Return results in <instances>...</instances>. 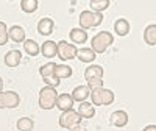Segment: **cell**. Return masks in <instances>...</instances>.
Wrapping results in <instances>:
<instances>
[{
  "label": "cell",
  "mask_w": 156,
  "mask_h": 131,
  "mask_svg": "<svg viewBox=\"0 0 156 131\" xmlns=\"http://www.w3.org/2000/svg\"><path fill=\"white\" fill-rule=\"evenodd\" d=\"M115 95L112 90L105 89V87H97L90 90V101L94 106H109L114 101Z\"/></svg>",
  "instance_id": "6da1fadb"
},
{
  "label": "cell",
  "mask_w": 156,
  "mask_h": 131,
  "mask_svg": "<svg viewBox=\"0 0 156 131\" xmlns=\"http://www.w3.org/2000/svg\"><path fill=\"white\" fill-rule=\"evenodd\" d=\"M58 92H56V87H50L45 86L41 89L39 92V106L42 109H53L56 106V100H58Z\"/></svg>",
  "instance_id": "7a4b0ae2"
},
{
  "label": "cell",
  "mask_w": 156,
  "mask_h": 131,
  "mask_svg": "<svg viewBox=\"0 0 156 131\" xmlns=\"http://www.w3.org/2000/svg\"><path fill=\"white\" fill-rule=\"evenodd\" d=\"M112 41H114V36L111 33L100 31L90 39V48H92L95 53H103V51H106V48L112 44Z\"/></svg>",
  "instance_id": "3957f363"
},
{
  "label": "cell",
  "mask_w": 156,
  "mask_h": 131,
  "mask_svg": "<svg viewBox=\"0 0 156 131\" xmlns=\"http://www.w3.org/2000/svg\"><path fill=\"white\" fill-rule=\"evenodd\" d=\"M80 25L84 28H94V27H98V25L103 22V12H94L90 9H86L80 14Z\"/></svg>",
  "instance_id": "277c9868"
},
{
  "label": "cell",
  "mask_w": 156,
  "mask_h": 131,
  "mask_svg": "<svg viewBox=\"0 0 156 131\" xmlns=\"http://www.w3.org/2000/svg\"><path fill=\"white\" fill-rule=\"evenodd\" d=\"M81 117L78 115V112L75 109H69V111H64L59 115V126L61 128H66V129H73L75 126L80 125Z\"/></svg>",
  "instance_id": "5b68a950"
},
{
  "label": "cell",
  "mask_w": 156,
  "mask_h": 131,
  "mask_svg": "<svg viewBox=\"0 0 156 131\" xmlns=\"http://www.w3.org/2000/svg\"><path fill=\"white\" fill-rule=\"evenodd\" d=\"M19 103H20V97L14 90H3V92H0V109L17 108Z\"/></svg>",
  "instance_id": "8992f818"
},
{
  "label": "cell",
  "mask_w": 156,
  "mask_h": 131,
  "mask_svg": "<svg viewBox=\"0 0 156 131\" xmlns=\"http://www.w3.org/2000/svg\"><path fill=\"white\" fill-rule=\"evenodd\" d=\"M76 51H78L76 45H73L70 42H66V41L58 42V56L62 61H69V59L76 58Z\"/></svg>",
  "instance_id": "52a82bcc"
},
{
  "label": "cell",
  "mask_w": 156,
  "mask_h": 131,
  "mask_svg": "<svg viewBox=\"0 0 156 131\" xmlns=\"http://www.w3.org/2000/svg\"><path fill=\"white\" fill-rule=\"evenodd\" d=\"M53 28H55V22L51 20L50 17H44L37 22V33L42 34V36H48L53 33Z\"/></svg>",
  "instance_id": "ba28073f"
},
{
  "label": "cell",
  "mask_w": 156,
  "mask_h": 131,
  "mask_svg": "<svg viewBox=\"0 0 156 131\" xmlns=\"http://www.w3.org/2000/svg\"><path fill=\"white\" fill-rule=\"evenodd\" d=\"M56 108L64 112V111H69L73 108V98L70 94H59L58 100H56Z\"/></svg>",
  "instance_id": "9c48e42d"
},
{
  "label": "cell",
  "mask_w": 156,
  "mask_h": 131,
  "mask_svg": "<svg viewBox=\"0 0 156 131\" xmlns=\"http://www.w3.org/2000/svg\"><path fill=\"white\" fill-rule=\"evenodd\" d=\"M8 37L12 42H25V30L20 27V25H12V27L8 30Z\"/></svg>",
  "instance_id": "30bf717a"
},
{
  "label": "cell",
  "mask_w": 156,
  "mask_h": 131,
  "mask_svg": "<svg viewBox=\"0 0 156 131\" xmlns=\"http://www.w3.org/2000/svg\"><path fill=\"white\" fill-rule=\"evenodd\" d=\"M41 53L44 58H55L58 56V44L53 41H45L41 45Z\"/></svg>",
  "instance_id": "8fae6325"
},
{
  "label": "cell",
  "mask_w": 156,
  "mask_h": 131,
  "mask_svg": "<svg viewBox=\"0 0 156 131\" xmlns=\"http://www.w3.org/2000/svg\"><path fill=\"white\" fill-rule=\"evenodd\" d=\"M3 61H5V64L8 66V67H17V66L20 64V61H22V53L19 50H9L5 55Z\"/></svg>",
  "instance_id": "7c38bea8"
},
{
  "label": "cell",
  "mask_w": 156,
  "mask_h": 131,
  "mask_svg": "<svg viewBox=\"0 0 156 131\" xmlns=\"http://www.w3.org/2000/svg\"><path fill=\"white\" fill-rule=\"evenodd\" d=\"M76 112L81 119H90V117L95 115V108H94V104H90L87 101H81L78 109H76Z\"/></svg>",
  "instance_id": "4fadbf2b"
},
{
  "label": "cell",
  "mask_w": 156,
  "mask_h": 131,
  "mask_svg": "<svg viewBox=\"0 0 156 131\" xmlns=\"http://www.w3.org/2000/svg\"><path fill=\"white\" fill-rule=\"evenodd\" d=\"M70 95H72L73 101H80L81 103V101H86L87 97H90V89L87 86H76Z\"/></svg>",
  "instance_id": "5bb4252c"
},
{
  "label": "cell",
  "mask_w": 156,
  "mask_h": 131,
  "mask_svg": "<svg viewBox=\"0 0 156 131\" xmlns=\"http://www.w3.org/2000/svg\"><path fill=\"white\" fill-rule=\"evenodd\" d=\"M76 58L80 59V61H83V62H92V61H95L97 53H95L92 48L84 47V48H78V51H76Z\"/></svg>",
  "instance_id": "9a60e30c"
},
{
  "label": "cell",
  "mask_w": 156,
  "mask_h": 131,
  "mask_svg": "<svg viewBox=\"0 0 156 131\" xmlns=\"http://www.w3.org/2000/svg\"><path fill=\"white\" fill-rule=\"evenodd\" d=\"M69 36L72 39V42L73 44H78V45H81V44H84L87 41V33L83 28H72L70 33H69Z\"/></svg>",
  "instance_id": "2e32d148"
},
{
  "label": "cell",
  "mask_w": 156,
  "mask_h": 131,
  "mask_svg": "<svg viewBox=\"0 0 156 131\" xmlns=\"http://www.w3.org/2000/svg\"><path fill=\"white\" fill-rule=\"evenodd\" d=\"M111 123L115 125V126H119V128L125 126L128 123V114L125 111H115V112H112L111 114Z\"/></svg>",
  "instance_id": "e0dca14e"
},
{
  "label": "cell",
  "mask_w": 156,
  "mask_h": 131,
  "mask_svg": "<svg viewBox=\"0 0 156 131\" xmlns=\"http://www.w3.org/2000/svg\"><path fill=\"white\" fill-rule=\"evenodd\" d=\"M23 50H25V53H27V55L36 56V55H39V51H41V47H39V44L34 41V39H25Z\"/></svg>",
  "instance_id": "ac0fdd59"
},
{
  "label": "cell",
  "mask_w": 156,
  "mask_h": 131,
  "mask_svg": "<svg viewBox=\"0 0 156 131\" xmlns=\"http://www.w3.org/2000/svg\"><path fill=\"white\" fill-rule=\"evenodd\" d=\"M103 73H105V70L100 66H89L84 70V80L87 81L90 78H103Z\"/></svg>",
  "instance_id": "d6986e66"
},
{
  "label": "cell",
  "mask_w": 156,
  "mask_h": 131,
  "mask_svg": "<svg viewBox=\"0 0 156 131\" xmlns=\"http://www.w3.org/2000/svg\"><path fill=\"white\" fill-rule=\"evenodd\" d=\"M114 30L117 36H126L129 33V22L126 19H119L114 23Z\"/></svg>",
  "instance_id": "ffe728a7"
},
{
  "label": "cell",
  "mask_w": 156,
  "mask_h": 131,
  "mask_svg": "<svg viewBox=\"0 0 156 131\" xmlns=\"http://www.w3.org/2000/svg\"><path fill=\"white\" fill-rule=\"evenodd\" d=\"M144 41L148 45H156V25H148L144 30Z\"/></svg>",
  "instance_id": "44dd1931"
},
{
  "label": "cell",
  "mask_w": 156,
  "mask_h": 131,
  "mask_svg": "<svg viewBox=\"0 0 156 131\" xmlns=\"http://www.w3.org/2000/svg\"><path fill=\"white\" fill-rule=\"evenodd\" d=\"M55 76L62 80V78H70L72 76V67L66 64H56V69H55Z\"/></svg>",
  "instance_id": "7402d4cb"
},
{
  "label": "cell",
  "mask_w": 156,
  "mask_h": 131,
  "mask_svg": "<svg viewBox=\"0 0 156 131\" xmlns=\"http://www.w3.org/2000/svg\"><path fill=\"white\" fill-rule=\"evenodd\" d=\"M89 6H90V11L94 12H103L109 6V0H90Z\"/></svg>",
  "instance_id": "603a6c76"
},
{
  "label": "cell",
  "mask_w": 156,
  "mask_h": 131,
  "mask_svg": "<svg viewBox=\"0 0 156 131\" xmlns=\"http://www.w3.org/2000/svg\"><path fill=\"white\" fill-rule=\"evenodd\" d=\"M19 131H31L34 128V122L30 119V117H20L16 123Z\"/></svg>",
  "instance_id": "cb8c5ba5"
},
{
  "label": "cell",
  "mask_w": 156,
  "mask_h": 131,
  "mask_svg": "<svg viewBox=\"0 0 156 131\" xmlns=\"http://www.w3.org/2000/svg\"><path fill=\"white\" fill-rule=\"evenodd\" d=\"M39 2L37 0H22L20 2V8L23 12H34L37 9Z\"/></svg>",
  "instance_id": "d4e9b609"
},
{
  "label": "cell",
  "mask_w": 156,
  "mask_h": 131,
  "mask_svg": "<svg viewBox=\"0 0 156 131\" xmlns=\"http://www.w3.org/2000/svg\"><path fill=\"white\" fill-rule=\"evenodd\" d=\"M55 69H56V64H55V62H47V64L41 66V69H39V73H41L42 78H45V76H51V75H55Z\"/></svg>",
  "instance_id": "484cf974"
},
{
  "label": "cell",
  "mask_w": 156,
  "mask_h": 131,
  "mask_svg": "<svg viewBox=\"0 0 156 131\" xmlns=\"http://www.w3.org/2000/svg\"><path fill=\"white\" fill-rule=\"evenodd\" d=\"M8 28H6V23L0 20V45H5L8 42Z\"/></svg>",
  "instance_id": "4316f807"
},
{
  "label": "cell",
  "mask_w": 156,
  "mask_h": 131,
  "mask_svg": "<svg viewBox=\"0 0 156 131\" xmlns=\"http://www.w3.org/2000/svg\"><path fill=\"white\" fill-rule=\"evenodd\" d=\"M86 86L90 90L97 89V87H103V78H90V80H87V84Z\"/></svg>",
  "instance_id": "83f0119b"
},
{
  "label": "cell",
  "mask_w": 156,
  "mask_h": 131,
  "mask_svg": "<svg viewBox=\"0 0 156 131\" xmlns=\"http://www.w3.org/2000/svg\"><path fill=\"white\" fill-rule=\"evenodd\" d=\"M42 80H44V83L47 84V86H50V87H56V86H59L61 83V80H59V78H56L55 75H51V76H45V78H42Z\"/></svg>",
  "instance_id": "f1b7e54d"
},
{
  "label": "cell",
  "mask_w": 156,
  "mask_h": 131,
  "mask_svg": "<svg viewBox=\"0 0 156 131\" xmlns=\"http://www.w3.org/2000/svg\"><path fill=\"white\" fill-rule=\"evenodd\" d=\"M142 131H156V125H148V126H145Z\"/></svg>",
  "instance_id": "f546056e"
},
{
  "label": "cell",
  "mask_w": 156,
  "mask_h": 131,
  "mask_svg": "<svg viewBox=\"0 0 156 131\" xmlns=\"http://www.w3.org/2000/svg\"><path fill=\"white\" fill-rule=\"evenodd\" d=\"M72 131H87V129H86V128H83L81 125H78V126H75Z\"/></svg>",
  "instance_id": "4dcf8cb0"
},
{
  "label": "cell",
  "mask_w": 156,
  "mask_h": 131,
  "mask_svg": "<svg viewBox=\"0 0 156 131\" xmlns=\"http://www.w3.org/2000/svg\"><path fill=\"white\" fill-rule=\"evenodd\" d=\"M0 92H3V80H2V76H0Z\"/></svg>",
  "instance_id": "1f68e13d"
}]
</instances>
